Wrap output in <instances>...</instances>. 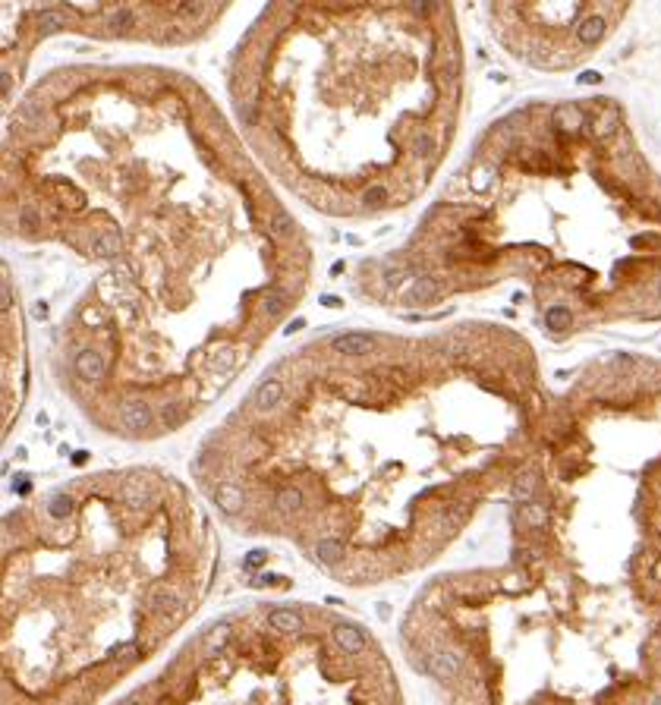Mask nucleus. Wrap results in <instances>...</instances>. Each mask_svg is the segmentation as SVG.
<instances>
[{"label": "nucleus", "mask_w": 661, "mask_h": 705, "mask_svg": "<svg viewBox=\"0 0 661 705\" xmlns=\"http://www.w3.org/2000/svg\"><path fill=\"white\" fill-rule=\"evenodd\" d=\"M236 133L312 212L378 221L435 183L460 133L463 42L438 4H278L230 57Z\"/></svg>", "instance_id": "5"}, {"label": "nucleus", "mask_w": 661, "mask_h": 705, "mask_svg": "<svg viewBox=\"0 0 661 705\" xmlns=\"http://www.w3.org/2000/svg\"><path fill=\"white\" fill-rule=\"evenodd\" d=\"M519 281L551 337L661 318V173L608 98L538 101L472 158L362 287L390 309Z\"/></svg>", "instance_id": "4"}, {"label": "nucleus", "mask_w": 661, "mask_h": 705, "mask_svg": "<svg viewBox=\"0 0 661 705\" xmlns=\"http://www.w3.org/2000/svg\"><path fill=\"white\" fill-rule=\"evenodd\" d=\"M501 564L428 580L400 623L441 705H661V362L548 400Z\"/></svg>", "instance_id": "3"}, {"label": "nucleus", "mask_w": 661, "mask_h": 705, "mask_svg": "<svg viewBox=\"0 0 661 705\" xmlns=\"http://www.w3.org/2000/svg\"><path fill=\"white\" fill-rule=\"evenodd\" d=\"M624 16L620 6H495L501 42L517 51V57L536 66L561 70L589 57L611 32L614 19Z\"/></svg>", "instance_id": "8"}, {"label": "nucleus", "mask_w": 661, "mask_h": 705, "mask_svg": "<svg viewBox=\"0 0 661 705\" xmlns=\"http://www.w3.org/2000/svg\"><path fill=\"white\" fill-rule=\"evenodd\" d=\"M113 705H407V693L356 617L309 601H252L189 636Z\"/></svg>", "instance_id": "7"}, {"label": "nucleus", "mask_w": 661, "mask_h": 705, "mask_svg": "<svg viewBox=\"0 0 661 705\" xmlns=\"http://www.w3.org/2000/svg\"><path fill=\"white\" fill-rule=\"evenodd\" d=\"M4 227L92 281L51 324L70 400L154 441L208 410L302 302L312 249L265 167L195 79L63 66L4 139Z\"/></svg>", "instance_id": "1"}, {"label": "nucleus", "mask_w": 661, "mask_h": 705, "mask_svg": "<svg viewBox=\"0 0 661 705\" xmlns=\"http://www.w3.org/2000/svg\"><path fill=\"white\" fill-rule=\"evenodd\" d=\"M205 498L158 466L54 482L4 517V705H101L202 611Z\"/></svg>", "instance_id": "6"}, {"label": "nucleus", "mask_w": 661, "mask_h": 705, "mask_svg": "<svg viewBox=\"0 0 661 705\" xmlns=\"http://www.w3.org/2000/svg\"><path fill=\"white\" fill-rule=\"evenodd\" d=\"M548 394L517 331L347 328L265 369L192 479L233 532L372 589L438 564L514 485Z\"/></svg>", "instance_id": "2"}]
</instances>
